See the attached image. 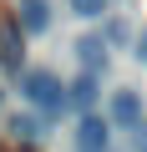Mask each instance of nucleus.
I'll return each instance as SVG.
<instances>
[{"mask_svg": "<svg viewBox=\"0 0 147 152\" xmlns=\"http://www.w3.org/2000/svg\"><path fill=\"white\" fill-rule=\"evenodd\" d=\"M66 102H71V107H81V117H86V112H91V102H97V76H86V71H81L76 81L66 86Z\"/></svg>", "mask_w": 147, "mask_h": 152, "instance_id": "7", "label": "nucleus"}, {"mask_svg": "<svg viewBox=\"0 0 147 152\" xmlns=\"http://www.w3.org/2000/svg\"><path fill=\"white\" fill-rule=\"evenodd\" d=\"M71 10L81 20H97V15H107V0H71Z\"/></svg>", "mask_w": 147, "mask_h": 152, "instance_id": "9", "label": "nucleus"}, {"mask_svg": "<svg viewBox=\"0 0 147 152\" xmlns=\"http://www.w3.org/2000/svg\"><path fill=\"white\" fill-rule=\"evenodd\" d=\"M10 132H15L20 142H36V137H41V122H36V117H10Z\"/></svg>", "mask_w": 147, "mask_h": 152, "instance_id": "8", "label": "nucleus"}, {"mask_svg": "<svg viewBox=\"0 0 147 152\" xmlns=\"http://www.w3.org/2000/svg\"><path fill=\"white\" fill-rule=\"evenodd\" d=\"M20 96L31 102V112H41V117H56L61 107H66V86H61V76L56 71H20Z\"/></svg>", "mask_w": 147, "mask_h": 152, "instance_id": "1", "label": "nucleus"}, {"mask_svg": "<svg viewBox=\"0 0 147 152\" xmlns=\"http://www.w3.org/2000/svg\"><path fill=\"white\" fill-rule=\"evenodd\" d=\"M127 142H132V147H137V152H147V117H142V122H137V127H132V132H127Z\"/></svg>", "mask_w": 147, "mask_h": 152, "instance_id": "10", "label": "nucleus"}, {"mask_svg": "<svg viewBox=\"0 0 147 152\" xmlns=\"http://www.w3.org/2000/svg\"><path fill=\"white\" fill-rule=\"evenodd\" d=\"M15 26H20V36H46L51 31V0H20Z\"/></svg>", "mask_w": 147, "mask_h": 152, "instance_id": "4", "label": "nucleus"}, {"mask_svg": "<svg viewBox=\"0 0 147 152\" xmlns=\"http://www.w3.org/2000/svg\"><path fill=\"white\" fill-rule=\"evenodd\" d=\"M0 96H5V91H0Z\"/></svg>", "mask_w": 147, "mask_h": 152, "instance_id": "13", "label": "nucleus"}, {"mask_svg": "<svg viewBox=\"0 0 147 152\" xmlns=\"http://www.w3.org/2000/svg\"><path fill=\"white\" fill-rule=\"evenodd\" d=\"M137 61H142V66H147V31H142V36H137Z\"/></svg>", "mask_w": 147, "mask_h": 152, "instance_id": "11", "label": "nucleus"}, {"mask_svg": "<svg viewBox=\"0 0 147 152\" xmlns=\"http://www.w3.org/2000/svg\"><path fill=\"white\" fill-rule=\"evenodd\" d=\"M0 66L5 71H26V36L15 20H0Z\"/></svg>", "mask_w": 147, "mask_h": 152, "instance_id": "3", "label": "nucleus"}, {"mask_svg": "<svg viewBox=\"0 0 147 152\" xmlns=\"http://www.w3.org/2000/svg\"><path fill=\"white\" fill-rule=\"evenodd\" d=\"M112 147V127L97 117V112H86L81 122H76V152H107Z\"/></svg>", "mask_w": 147, "mask_h": 152, "instance_id": "2", "label": "nucleus"}, {"mask_svg": "<svg viewBox=\"0 0 147 152\" xmlns=\"http://www.w3.org/2000/svg\"><path fill=\"white\" fill-rule=\"evenodd\" d=\"M137 122H142V96H137V91H127V86H122V91H112V127L132 132Z\"/></svg>", "mask_w": 147, "mask_h": 152, "instance_id": "5", "label": "nucleus"}, {"mask_svg": "<svg viewBox=\"0 0 147 152\" xmlns=\"http://www.w3.org/2000/svg\"><path fill=\"white\" fill-rule=\"evenodd\" d=\"M15 152H31V147H15Z\"/></svg>", "mask_w": 147, "mask_h": 152, "instance_id": "12", "label": "nucleus"}, {"mask_svg": "<svg viewBox=\"0 0 147 152\" xmlns=\"http://www.w3.org/2000/svg\"><path fill=\"white\" fill-rule=\"evenodd\" d=\"M76 61H81V71H86V76H102V66H107V41L86 36V41L76 46Z\"/></svg>", "mask_w": 147, "mask_h": 152, "instance_id": "6", "label": "nucleus"}]
</instances>
